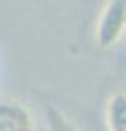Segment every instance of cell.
<instances>
[{"instance_id": "obj_1", "label": "cell", "mask_w": 126, "mask_h": 131, "mask_svg": "<svg viewBox=\"0 0 126 131\" xmlns=\"http://www.w3.org/2000/svg\"><path fill=\"white\" fill-rule=\"evenodd\" d=\"M126 33V0H107L98 22L96 42L100 48H111Z\"/></svg>"}, {"instance_id": "obj_2", "label": "cell", "mask_w": 126, "mask_h": 131, "mask_svg": "<svg viewBox=\"0 0 126 131\" xmlns=\"http://www.w3.org/2000/svg\"><path fill=\"white\" fill-rule=\"evenodd\" d=\"M0 131H35L31 109L18 101H0Z\"/></svg>"}, {"instance_id": "obj_3", "label": "cell", "mask_w": 126, "mask_h": 131, "mask_svg": "<svg viewBox=\"0 0 126 131\" xmlns=\"http://www.w3.org/2000/svg\"><path fill=\"white\" fill-rule=\"evenodd\" d=\"M104 120L109 131H126V94L115 92L107 101Z\"/></svg>"}, {"instance_id": "obj_4", "label": "cell", "mask_w": 126, "mask_h": 131, "mask_svg": "<svg viewBox=\"0 0 126 131\" xmlns=\"http://www.w3.org/2000/svg\"><path fill=\"white\" fill-rule=\"evenodd\" d=\"M46 125H48V131H78V127L54 105L46 107Z\"/></svg>"}]
</instances>
